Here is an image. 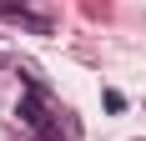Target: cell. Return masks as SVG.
<instances>
[{
  "instance_id": "1",
  "label": "cell",
  "mask_w": 146,
  "mask_h": 141,
  "mask_svg": "<svg viewBox=\"0 0 146 141\" xmlns=\"http://www.w3.org/2000/svg\"><path fill=\"white\" fill-rule=\"evenodd\" d=\"M20 121H25L35 136L45 141H56V131H50V111H45V96H40V86H25V96H20Z\"/></svg>"
},
{
  "instance_id": "2",
  "label": "cell",
  "mask_w": 146,
  "mask_h": 141,
  "mask_svg": "<svg viewBox=\"0 0 146 141\" xmlns=\"http://www.w3.org/2000/svg\"><path fill=\"white\" fill-rule=\"evenodd\" d=\"M0 5H25V0H0Z\"/></svg>"
}]
</instances>
